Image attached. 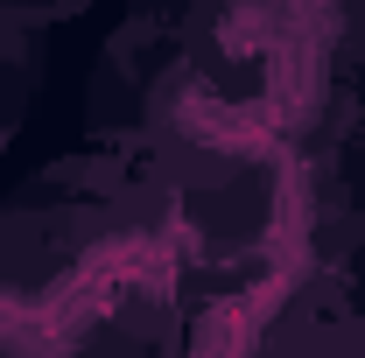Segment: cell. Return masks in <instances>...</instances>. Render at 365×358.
I'll use <instances>...</instances> for the list:
<instances>
[{
  "mask_svg": "<svg viewBox=\"0 0 365 358\" xmlns=\"http://www.w3.org/2000/svg\"><path fill=\"white\" fill-rule=\"evenodd\" d=\"M260 29H267L260 14H225V29H218V36H225L232 49H253V43H260Z\"/></svg>",
  "mask_w": 365,
  "mask_h": 358,
  "instance_id": "6da1fadb",
  "label": "cell"
}]
</instances>
